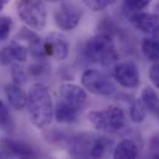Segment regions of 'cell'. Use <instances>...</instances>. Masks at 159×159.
<instances>
[{
	"mask_svg": "<svg viewBox=\"0 0 159 159\" xmlns=\"http://www.w3.org/2000/svg\"><path fill=\"white\" fill-rule=\"evenodd\" d=\"M112 139L93 133H77L68 138V152L73 159H105Z\"/></svg>",
	"mask_w": 159,
	"mask_h": 159,
	"instance_id": "obj_1",
	"label": "cell"
},
{
	"mask_svg": "<svg viewBox=\"0 0 159 159\" xmlns=\"http://www.w3.org/2000/svg\"><path fill=\"white\" fill-rule=\"evenodd\" d=\"M27 112L31 123L37 128L49 126L54 117V106L49 89L43 83H35L27 93Z\"/></svg>",
	"mask_w": 159,
	"mask_h": 159,
	"instance_id": "obj_2",
	"label": "cell"
},
{
	"mask_svg": "<svg viewBox=\"0 0 159 159\" xmlns=\"http://www.w3.org/2000/svg\"><path fill=\"white\" fill-rule=\"evenodd\" d=\"M86 59L94 63H100L104 67H115L119 61V53L116 51L111 35L100 32L85 42L83 48Z\"/></svg>",
	"mask_w": 159,
	"mask_h": 159,
	"instance_id": "obj_3",
	"label": "cell"
},
{
	"mask_svg": "<svg viewBox=\"0 0 159 159\" xmlns=\"http://www.w3.org/2000/svg\"><path fill=\"white\" fill-rule=\"evenodd\" d=\"M90 125L105 133H116L126 125L125 111L119 106H109L104 110H93L88 114Z\"/></svg>",
	"mask_w": 159,
	"mask_h": 159,
	"instance_id": "obj_4",
	"label": "cell"
},
{
	"mask_svg": "<svg viewBox=\"0 0 159 159\" xmlns=\"http://www.w3.org/2000/svg\"><path fill=\"white\" fill-rule=\"evenodd\" d=\"M17 16L30 29L41 31L47 24V7L43 0H19Z\"/></svg>",
	"mask_w": 159,
	"mask_h": 159,
	"instance_id": "obj_5",
	"label": "cell"
},
{
	"mask_svg": "<svg viewBox=\"0 0 159 159\" xmlns=\"http://www.w3.org/2000/svg\"><path fill=\"white\" fill-rule=\"evenodd\" d=\"M81 84L84 89L94 95L111 96L116 93L114 81L102 72H99L96 69H86L81 74Z\"/></svg>",
	"mask_w": 159,
	"mask_h": 159,
	"instance_id": "obj_6",
	"label": "cell"
},
{
	"mask_svg": "<svg viewBox=\"0 0 159 159\" xmlns=\"http://www.w3.org/2000/svg\"><path fill=\"white\" fill-rule=\"evenodd\" d=\"M83 10L77 4L63 1L54 10V22L63 31H72L79 25Z\"/></svg>",
	"mask_w": 159,
	"mask_h": 159,
	"instance_id": "obj_7",
	"label": "cell"
},
{
	"mask_svg": "<svg viewBox=\"0 0 159 159\" xmlns=\"http://www.w3.org/2000/svg\"><path fill=\"white\" fill-rule=\"evenodd\" d=\"M114 78L122 88L136 89L141 84L138 67L133 62H122L114 67Z\"/></svg>",
	"mask_w": 159,
	"mask_h": 159,
	"instance_id": "obj_8",
	"label": "cell"
},
{
	"mask_svg": "<svg viewBox=\"0 0 159 159\" xmlns=\"http://www.w3.org/2000/svg\"><path fill=\"white\" fill-rule=\"evenodd\" d=\"M69 41L59 32H51L43 41V49L46 57H52L57 61H64L69 56Z\"/></svg>",
	"mask_w": 159,
	"mask_h": 159,
	"instance_id": "obj_9",
	"label": "cell"
},
{
	"mask_svg": "<svg viewBox=\"0 0 159 159\" xmlns=\"http://www.w3.org/2000/svg\"><path fill=\"white\" fill-rule=\"evenodd\" d=\"M36 153L32 149L31 146H29L25 142L15 141L11 138H4L0 141V158H27V157H35Z\"/></svg>",
	"mask_w": 159,
	"mask_h": 159,
	"instance_id": "obj_10",
	"label": "cell"
},
{
	"mask_svg": "<svg viewBox=\"0 0 159 159\" xmlns=\"http://www.w3.org/2000/svg\"><path fill=\"white\" fill-rule=\"evenodd\" d=\"M59 96H61V101L75 107V109H81V106L85 104L88 95L85 89H83L81 86L73 84V83H63L59 86Z\"/></svg>",
	"mask_w": 159,
	"mask_h": 159,
	"instance_id": "obj_11",
	"label": "cell"
},
{
	"mask_svg": "<svg viewBox=\"0 0 159 159\" xmlns=\"http://www.w3.org/2000/svg\"><path fill=\"white\" fill-rule=\"evenodd\" d=\"M129 21L134 29L143 34H152L159 27V15L152 12H133L129 17Z\"/></svg>",
	"mask_w": 159,
	"mask_h": 159,
	"instance_id": "obj_12",
	"label": "cell"
},
{
	"mask_svg": "<svg viewBox=\"0 0 159 159\" xmlns=\"http://www.w3.org/2000/svg\"><path fill=\"white\" fill-rule=\"evenodd\" d=\"M5 95L11 107L15 110H24L27 105V94L21 89V86L7 84L5 86Z\"/></svg>",
	"mask_w": 159,
	"mask_h": 159,
	"instance_id": "obj_13",
	"label": "cell"
},
{
	"mask_svg": "<svg viewBox=\"0 0 159 159\" xmlns=\"http://www.w3.org/2000/svg\"><path fill=\"white\" fill-rule=\"evenodd\" d=\"M138 146L133 139H122L114 148L112 159H137Z\"/></svg>",
	"mask_w": 159,
	"mask_h": 159,
	"instance_id": "obj_14",
	"label": "cell"
},
{
	"mask_svg": "<svg viewBox=\"0 0 159 159\" xmlns=\"http://www.w3.org/2000/svg\"><path fill=\"white\" fill-rule=\"evenodd\" d=\"M141 101L143 102L146 110L151 112L157 120H159V95L153 88L146 86L142 90Z\"/></svg>",
	"mask_w": 159,
	"mask_h": 159,
	"instance_id": "obj_15",
	"label": "cell"
},
{
	"mask_svg": "<svg viewBox=\"0 0 159 159\" xmlns=\"http://www.w3.org/2000/svg\"><path fill=\"white\" fill-rule=\"evenodd\" d=\"M79 115V109L72 107L62 101H59L54 107V119L59 123H73Z\"/></svg>",
	"mask_w": 159,
	"mask_h": 159,
	"instance_id": "obj_16",
	"label": "cell"
},
{
	"mask_svg": "<svg viewBox=\"0 0 159 159\" xmlns=\"http://www.w3.org/2000/svg\"><path fill=\"white\" fill-rule=\"evenodd\" d=\"M141 49L143 56L148 61H153V62L159 61V46L152 37H146L142 40Z\"/></svg>",
	"mask_w": 159,
	"mask_h": 159,
	"instance_id": "obj_17",
	"label": "cell"
},
{
	"mask_svg": "<svg viewBox=\"0 0 159 159\" xmlns=\"http://www.w3.org/2000/svg\"><path fill=\"white\" fill-rule=\"evenodd\" d=\"M9 52L11 54L12 61L17 63H25L29 57V48L24 44H21L19 41H11L7 46Z\"/></svg>",
	"mask_w": 159,
	"mask_h": 159,
	"instance_id": "obj_18",
	"label": "cell"
},
{
	"mask_svg": "<svg viewBox=\"0 0 159 159\" xmlns=\"http://www.w3.org/2000/svg\"><path fill=\"white\" fill-rule=\"evenodd\" d=\"M128 112H129V119L134 123L143 122L146 119V115H147V110H146L143 102L141 101V99H136L131 102Z\"/></svg>",
	"mask_w": 159,
	"mask_h": 159,
	"instance_id": "obj_19",
	"label": "cell"
},
{
	"mask_svg": "<svg viewBox=\"0 0 159 159\" xmlns=\"http://www.w3.org/2000/svg\"><path fill=\"white\" fill-rule=\"evenodd\" d=\"M0 127L4 129H11L12 127V119L7 105L0 99Z\"/></svg>",
	"mask_w": 159,
	"mask_h": 159,
	"instance_id": "obj_20",
	"label": "cell"
},
{
	"mask_svg": "<svg viewBox=\"0 0 159 159\" xmlns=\"http://www.w3.org/2000/svg\"><path fill=\"white\" fill-rule=\"evenodd\" d=\"M11 77H12L14 84L17 86H22L27 81V73L25 72V69L22 67H20V64H12Z\"/></svg>",
	"mask_w": 159,
	"mask_h": 159,
	"instance_id": "obj_21",
	"label": "cell"
},
{
	"mask_svg": "<svg viewBox=\"0 0 159 159\" xmlns=\"http://www.w3.org/2000/svg\"><path fill=\"white\" fill-rule=\"evenodd\" d=\"M86 7L93 11H102L116 2V0H81Z\"/></svg>",
	"mask_w": 159,
	"mask_h": 159,
	"instance_id": "obj_22",
	"label": "cell"
},
{
	"mask_svg": "<svg viewBox=\"0 0 159 159\" xmlns=\"http://www.w3.org/2000/svg\"><path fill=\"white\" fill-rule=\"evenodd\" d=\"M153 0H123L125 7L132 12H138L144 10Z\"/></svg>",
	"mask_w": 159,
	"mask_h": 159,
	"instance_id": "obj_23",
	"label": "cell"
},
{
	"mask_svg": "<svg viewBox=\"0 0 159 159\" xmlns=\"http://www.w3.org/2000/svg\"><path fill=\"white\" fill-rule=\"evenodd\" d=\"M12 27V19L9 16H0V41L9 39Z\"/></svg>",
	"mask_w": 159,
	"mask_h": 159,
	"instance_id": "obj_24",
	"label": "cell"
},
{
	"mask_svg": "<svg viewBox=\"0 0 159 159\" xmlns=\"http://www.w3.org/2000/svg\"><path fill=\"white\" fill-rule=\"evenodd\" d=\"M44 70H46V66L42 63V61H39L27 68V74L31 77H40L43 74Z\"/></svg>",
	"mask_w": 159,
	"mask_h": 159,
	"instance_id": "obj_25",
	"label": "cell"
},
{
	"mask_svg": "<svg viewBox=\"0 0 159 159\" xmlns=\"http://www.w3.org/2000/svg\"><path fill=\"white\" fill-rule=\"evenodd\" d=\"M149 78H151V81L153 83V85L159 89V61H157L152 68H151V72H149Z\"/></svg>",
	"mask_w": 159,
	"mask_h": 159,
	"instance_id": "obj_26",
	"label": "cell"
},
{
	"mask_svg": "<svg viewBox=\"0 0 159 159\" xmlns=\"http://www.w3.org/2000/svg\"><path fill=\"white\" fill-rule=\"evenodd\" d=\"M12 58H11V54L9 52V48L7 46L6 47H2L0 49V64L2 66H9L10 63H12Z\"/></svg>",
	"mask_w": 159,
	"mask_h": 159,
	"instance_id": "obj_27",
	"label": "cell"
},
{
	"mask_svg": "<svg viewBox=\"0 0 159 159\" xmlns=\"http://www.w3.org/2000/svg\"><path fill=\"white\" fill-rule=\"evenodd\" d=\"M152 39L156 41V42L158 43V46H159V27H158V29H156V30L152 32Z\"/></svg>",
	"mask_w": 159,
	"mask_h": 159,
	"instance_id": "obj_28",
	"label": "cell"
},
{
	"mask_svg": "<svg viewBox=\"0 0 159 159\" xmlns=\"http://www.w3.org/2000/svg\"><path fill=\"white\" fill-rule=\"evenodd\" d=\"M9 1H10V0H0V11L6 6V4H7Z\"/></svg>",
	"mask_w": 159,
	"mask_h": 159,
	"instance_id": "obj_29",
	"label": "cell"
},
{
	"mask_svg": "<svg viewBox=\"0 0 159 159\" xmlns=\"http://www.w3.org/2000/svg\"><path fill=\"white\" fill-rule=\"evenodd\" d=\"M153 159H159V146H157V148H156V151H154Z\"/></svg>",
	"mask_w": 159,
	"mask_h": 159,
	"instance_id": "obj_30",
	"label": "cell"
},
{
	"mask_svg": "<svg viewBox=\"0 0 159 159\" xmlns=\"http://www.w3.org/2000/svg\"><path fill=\"white\" fill-rule=\"evenodd\" d=\"M49 1H62V0H49Z\"/></svg>",
	"mask_w": 159,
	"mask_h": 159,
	"instance_id": "obj_31",
	"label": "cell"
}]
</instances>
